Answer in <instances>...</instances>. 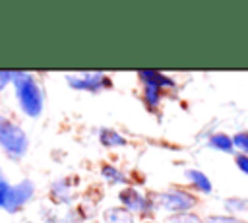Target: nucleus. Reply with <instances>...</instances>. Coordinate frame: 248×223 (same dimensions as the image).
I'll return each instance as SVG.
<instances>
[{"mask_svg":"<svg viewBox=\"0 0 248 223\" xmlns=\"http://www.w3.org/2000/svg\"><path fill=\"white\" fill-rule=\"evenodd\" d=\"M12 83L16 87V95L19 101V107L27 116H39L43 111V91L27 72H14Z\"/></svg>","mask_w":248,"mask_h":223,"instance_id":"1","label":"nucleus"},{"mask_svg":"<svg viewBox=\"0 0 248 223\" xmlns=\"http://www.w3.org/2000/svg\"><path fill=\"white\" fill-rule=\"evenodd\" d=\"M0 145L14 157H21L27 151V136L25 132L14 124L12 120H8L6 116L0 114Z\"/></svg>","mask_w":248,"mask_h":223,"instance_id":"2","label":"nucleus"},{"mask_svg":"<svg viewBox=\"0 0 248 223\" xmlns=\"http://www.w3.org/2000/svg\"><path fill=\"white\" fill-rule=\"evenodd\" d=\"M33 192H35V184H33L29 178H25V180H21V182L10 186V192H8L6 202H4L2 207H4L6 211L14 213V211H17L19 207H23V206L31 200Z\"/></svg>","mask_w":248,"mask_h":223,"instance_id":"3","label":"nucleus"},{"mask_svg":"<svg viewBox=\"0 0 248 223\" xmlns=\"http://www.w3.org/2000/svg\"><path fill=\"white\" fill-rule=\"evenodd\" d=\"M68 85L74 89H85V91H99L110 85L108 78L101 72H87L81 76H68Z\"/></svg>","mask_w":248,"mask_h":223,"instance_id":"4","label":"nucleus"},{"mask_svg":"<svg viewBox=\"0 0 248 223\" xmlns=\"http://www.w3.org/2000/svg\"><path fill=\"white\" fill-rule=\"evenodd\" d=\"M159 204L165 207V209H170V211H186L190 209L192 206H196V198L184 190H169V192H163L159 194Z\"/></svg>","mask_w":248,"mask_h":223,"instance_id":"5","label":"nucleus"},{"mask_svg":"<svg viewBox=\"0 0 248 223\" xmlns=\"http://www.w3.org/2000/svg\"><path fill=\"white\" fill-rule=\"evenodd\" d=\"M120 202H122L128 209H132V211H145V209H147V200H145L138 190H134V188L122 190V192H120Z\"/></svg>","mask_w":248,"mask_h":223,"instance_id":"6","label":"nucleus"},{"mask_svg":"<svg viewBox=\"0 0 248 223\" xmlns=\"http://www.w3.org/2000/svg\"><path fill=\"white\" fill-rule=\"evenodd\" d=\"M140 78H143V81L145 83H153V85H157V87H165V85H174V81L170 80V78H167V76H163V74H159V72H155V70H141L140 72Z\"/></svg>","mask_w":248,"mask_h":223,"instance_id":"7","label":"nucleus"},{"mask_svg":"<svg viewBox=\"0 0 248 223\" xmlns=\"http://www.w3.org/2000/svg\"><path fill=\"white\" fill-rule=\"evenodd\" d=\"M186 176H188L190 182H192L196 188H200L202 192H211V180H209L202 171L190 169V171H186Z\"/></svg>","mask_w":248,"mask_h":223,"instance_id":"8","label":"nucleus"},{"mask_svg":"<svg viewBox=\"0 0 248 223\" xmlns=\"http://www.w3.org/2000/svg\"><path fill=\"white\" fill-rule=\"evenodd\" d=\"M209 145L215 147V149H219V151H227V153H231L232 147H234L232 138H229L227 134H213L209 138Z\"/></svg>","mask_w":248,"mask_h":223,"instance_id":"9","label":"nucleus"},{"mask_svg":"<svg viewBox=\"0 0 248 223\" xmlns=\"http://www.w3.org/2000/svg\"><path fill=\"white\" fill-rule=\"evenodd\" d=\"M99 138H101V142H103L105 145H124V143H126V140H124L120 134H116L114 130H108V128L101 130V132H99Z\"/></svg>","mask_w":248,"mask_h":223,"instance_id":"10","label":"nucleus"},{"mask_svg":"<svg viewBox=\"0 0 248 223\" xmlns=\"http://www.w3.org/2000/svg\"><path fill=\"white\" fill-rule=\"evenodd\" d=\"M145 101L151 109H155L159 103H161V87L153 85V83H147L145 87Z\"/></svg>","mask_w":248,"mask_h":223,"instance_id":"11","label":"nucleus"},{"mask_svg":"<svg viewBox=\"0 0 248 223\" xmlns=\"http://www.w3.org/2000/svg\"><path fill=\"white\" fill-rule=\"evenodd\" d=\"M103 175H105L107 178L114 180V182H120V184L126 182V176H124L118 169H114V167H110V165H105V167H103Z\"/></svg>","mask_w":248,"mask_h":223,"instance_id":"12","label":"nucleus"},{"mask_svg":"<svg viewBox=\"0 0 248 223\" xmlns=\"http://www.w3.org/2000/svg\"><path fill=\"white\" fill-rule=\"evenodd\" d=\"M232 143H234L236 147H240V149L244 151V155H248V132L236 134V136L232 138Z\"/></svg>","mask_w":248,"mask_h":223,"instance_id":"13","label":"nucleus"},{"mask_svg":"<svg viewBox=\"0 0 248 223\" xmlns=\"http://www.w3.org/2000/svg\"><path fill=\"white\" fill-rule=\"evenodd\" d=\"M8 192H10V184H8V180L4 178V175L0 173V206H4Z\"/></svg>","mask_w":248,"mask_h":223,"instance_id":"14","label":"nucleus"},{"mask_svg":"<svg viewBox=\"0 0 248 223\" xmlns=\"http://www.w3.org/2000/svg\"><path fill=\"white\" fill-rule=\"evenodd\" d=\"M234 163H236V167L244 173V175H248V155H244V153H238L236 157H234Z\"/></svg>","mask_w":248,"mask_h":223,"instance_id":"15","label":"nucleus"},{"mask_svg":"<svg viewBox=\"0 0 248 223\" xmlns=\"http://www.w3.org/2000/svg\"><path fill=\"white\" fill-rule=\"evenodd\" d=\"M12 78H14V72H6V70H2V72H0V89H2L8 81H12Z\"/></svg>","mask_w":248,"mask_h":223,"instance_id":"16","label":"nucleus"},{"mask_svg":"<svg viewBox=\"0 0 248 223\" xmlns=\"http://www.w3.org/2000/svg\"><path fill=\"white\" fill-rule=\"evenodd\" d=\"M207 223H238V221L232 217H209Z\"/></svg>","mask_w":248,"mask_h":223,"instance_id":"17","label":"nucleus"}]
</instances>
